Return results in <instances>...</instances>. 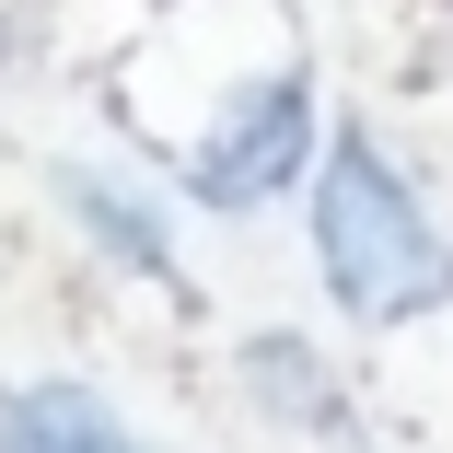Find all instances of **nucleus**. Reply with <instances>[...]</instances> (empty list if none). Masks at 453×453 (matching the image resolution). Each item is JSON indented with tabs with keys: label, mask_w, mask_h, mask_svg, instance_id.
<instances>
[{
	"label": "nucleus",
	"mask_w": 453,
	"mask_h": 453,
	"mask_svg": "<svg viewBox=\"0 0 453 453\" xmlns=\"http://www.w3.org/2000/svg\"><path fill=\"white\" fill-rule=\"evenodd\" d=\"M0 453H140L117 430V407L94 384H24V395H0Z\"/></svg>",
	"instance_id": "nucleus-3"
},
{
	"label": "nucleus",
	"mask_w": 453,
	"mask_h": 453,
	"mask_svg": "<svg viewBox=\"0 0 453 453\" xmlns=\"http://www.w3.org/2000/svg\"><path fill=\"white\" fill-rule=\"evenodd\" d=\"M58 198H70V221L94 233L105 256H128V267H151V280H174V233H151V198H128L117 174H58Z\"/></svg>",
	"instance_id": "nucleus-4"
},
{
	"label": "nucleus",
	"mask_w": 453,
	"mask_h": 453,
	"mask_svg": "<svg viewBox=\"0 0 453 453\" xmlns=\"http://www.w3.org/2000/svg\"><path fill=\"white\" fill-rule=\"evenodd\" d=\"M303 151H314V81L280 70V81H244V94L187 140V187H198L210 210H256L267 187L303 174Z\"/></svg>",
	"instance_id": "nucleus-2"
},
{
	"label": "nucleus",
	"mask_w": 453,
	"mask_h": 453,
	"mask_svg": "<svg viewBox=\"0 0 453 453\" xmlns=\"http://www.w3.org/2000/svg\"><path fill=\"white\" fill-rule=\"evenodd\" d=\"M314 267H326L337 314H360V326H407L453 291L441 233L418 221V198L395 187V163L372 140H337L314 174Z\"/></svg>",
	"instance_id": "nucleus-1"
}]
</instances>
